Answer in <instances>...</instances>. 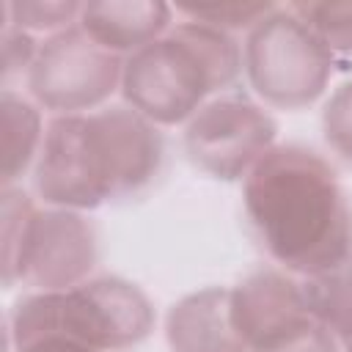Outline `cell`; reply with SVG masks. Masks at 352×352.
<instances>
[{"label":"cell","mask_w":352,"mask_h":352,"mask_svg":"<svg viewBox=\"0 0 352 352\" xmlns=\"http://www.w3.org/2000/svg\"><path fill=\"white\" fill-rule=\"evenodd\" d=\"M154 305L124 278H91L63 292H30L8 311V346L60 336L94 352H121L143 344L154 330Z\"/></svg>","instance_id":"277c9868"},{"label":"cell","mask_w":352,"mask_h":352,"mask_svg":"<svg viewBox=\"0 0 352 352\" xmlns=\"http://www.w3.org/2000/svg\"><path fill=\"white\" fill-rule=\"evenodd\" d=\"M278 6L264 0V3H245V0H236V3H179L176 6V14L187 16L190 22H201V25H209L214 30H223V33H250L267 14H272Z\"/></svg>","instance_id":"2e32d148"},{"label":"cell","mask_w":352,"mask_h":352,"mask_svg":"<svg viewBox=\"0 0 352 352\" xmlns=\"http://www.w3.org/2000/svg\"><path fill=\"white\" fill-rule=\"evenodd\" d=\"M231 311L250 352L270 349L319 324L308 308L302 280L280 267H261L231 289Z\"/></svg>","instance_id":"9c48e42d"},{"label":"cell","mask_w":352,"mask_h":352,"mask_svg":"<svg viewBox=\"0 0 352 352\" xmlns=\"http://www.w3.org/2000/svg\"><path fill=\"white\" fill-rule=\"evenodd\" d=\"M278 124L264 104L223 94L206 102L184 126V151L190 162L212 179H245L256 162L272 148Z\"/></svg>","instance_id":"ba28073f"},{"label":"cell","mask_w":352,"mask_h":352,"mask_svg":"<svg viewBox=\"0 0 352 352\" xmlns=\"http://www.w3.org/2000/svg\"><path fill=\"white\" fill-rule=\"evenodd\" d=\"M124 60L74 25L41 41L25 85L38 107L55 116H82L99 110L121 88Z\"/></svg>","instance_id":"52a82bcc"},{"label":"cell","mask_w":352,"mask_h":352,"mask_svg":"<svg viewBox=\"0 0 352 352\" xmlns=\"http://www.w3.org/2000/svg\"><path fill=\"white\" fill-rule=\"evenodd\" d=\"M165 165V138L129 104L82 116H55L33 168L36 195L47 206L88 212L143 195Z\"/></svg>","instance_id":"7a4b0ae2"},{"label":"cell","mask_w":352,"mask_h":352,"mask_svg":"<svg viewBox=\"0 0 352 352\" xmlns=\"http://www.w3.org/2000/svg\"><path fill=\"white\" fill-rule=\"evenodd\" d=\"M8 352H94V349L80 346V344L60 338V336H41V338H30V341L8 346Z\"/></svg>","instance_id":"ffe728a7"},{"label":"cell","mask_w":352,"mask_h":352,"mask_svg":"<svg viewBox=\"0 0 352 352\" xmlns=\"http://www.w3.org/2000/svg\"><path fill=\"white\" fill-rule=\"evenodd\" d=\"M82 3L77 0H11L3 3L6 22L25 33H60L80 22Z\"/></svg>","instance_id":"9a60e30c"},{"label":"cell","mask_w":352,"mask_h":352,"mask_svg":"<svg viewBox=\"0 0 352 352\" xmlns=\"http://www.w3.org/2000/svg\"><path fill=\"white\" fill-rule=\"evenodd\" d=\"M344 352H352V344H346V346H344Z\"/></svg>","instance_id":"44dd1931"},{"label":"cell","mask_w":352,"mask_h":352,"mask_svg":"<svg viewBox=\"0 0 352 352\" xmlns=\"http://www.w3.org/2000/svg\"><path fill=\"white\" fill-rule=\"evenodd\" d=\"M289 8L319 36L333 58L352 60V0H308Z\"/></svg>","instance_id":"5bb4252c"},{"label":"cell","mask_w":352,"mask_h":352,"mask_svg":"<svg viewBox=\"0 0 352 352\" xmlns=\"http://www.w3.org/2000/svg\"><path fill=\"white\" fill-rule=\"evenodd\" d=\"M242 60L253 94L278 110L314 104L336 69L330 50L289 6H278L245 36Z\"/></svg>","instance_id":"8992f818"},{"label":"cell","mask_w":352,"mask_h":352,"mask_svg":"<svg viewBox=\"0 0 352 352\" xmlns=\"http://www.w3.org/2000/svg\"><path fill=\"white\" fill-rule=\"evenodd\" d=\"M242 74L239 41L187 19L124 60L121 94L132 110L157 126H176L214 96L231 94Z\"/></svg>","instance_id":"3957f363"},{"label":"cell","mask_w":352,"mask_h":352,"mask_svg":"<svg viewBox=\"0 0 352 352\" xmlns=\"http://www.w3.org/2000/svg\"><path fill=\"white\" fill-rule=\"evenodd\" d=\"M99 47L135 55L173 28V6L162 0H99L82 3L77 22Z\"/></svg>","instance_id":"8fae6325"},{"label":"cell","mask_w":352,"mask_h":352,"mask_svg":"<svg viewBox=\"0 0 352 352\" xmlns=\"http://www.w3.org/2000/svg\"><path fill=\"white\" fill-rule=\"evenodd\" d=\"M44 132L41 107L14 88H3V187H14L36 168Z\"/></svg>","instance_id":"7c38bea8"},{"label":"cell","mask_w":352,"mask_h":352,"mask_svg":"<svg viewBox=\"0 0 352 352\" xmlns=\"http://www.w3.org/2000/svg\"><path fill=\"white\" fill-rule=\"evenodd\" d=\"M170 352H250L236 330L231 289L209 286L176 300L165 316Z\"/></svg>","instance_id":"30bf717a"},{"label":"cell","mask_w":352,"mask_h":352,"mask_svg":"<svg viewBox=\"0 0 352 352\" xmlns=\"http://www.w3.org/2000/svg\"><path fill=\"white\" fill-rule=\"evenodd\" d=\"M242 206L261 250L292 275L314 278L352 258V195L308 146H272L242 179Z\"/></svg>","instance_id":"6da1fadb"},{"label":"cell","mask_w":352,"mask_h":352,"mask_svg":"<svg viewBox=\"0 0 352 352\" xmlns=\"http://www.w3.org/2000/svg\"><path fill=\"white\" fill-rule=\"evenodd\" d=\"M322 132L333 154L352 165V80L341 82L324 102Z\"/></svg>","instance_id":"e0dca14e"},{"label":"cell","mask_w":352,"mask_h":352,"mask_svg":"<svg viewBox=\"0 0 352 352\" xmlns=\"http://www.w3.org/2000/svg\"><path fill=\"white\" fill-rule=\"evenodd\" d=\"M38 47L41 44L30 33L14 25H3V88H11L14 80H28Z\"/></svg>","instance_id":"ac0fdd59"},{"label":"cell","mask_w":352,"mask_h":352,"mask_svg":"<svg viewBox=\"0 0 352 352\" xmlns=\"http://www.w3.org/2000/svg\"><path fill=\"white\" fill-rule=\"evenodd\" d=\"M99 231L74 209H36L22 187H3V286L63 292L91 280Z\"/></svg>","instance_id":"5b68a950"},{"label":"cell","mask_w":352,"mask_h":352,"mask_svg":"<svg viewBox=\"0 0 352 352\" xmlns=\"http://www.w3.org/2000/svg\"><path fill=\"white\" fill-rule=\"evenodd\" d=\"M341 344L322 327V324H314L302 333H297L294 338H286L270 349H258V352H341L338 349Z\"/></svg>","instance_id":"d6986e66"},{"label":"cell","mask_w":352,"mask_h":352,"mask_svg":"<svg viewBox=\"0 0 352 352\" xmlns=\"http://www.w3.org/2000/svg\"><path fill=\"white\" fill-rule=\"evenodd\" d=\"M302 289L314 319L341 346L352 344V258L322 275L302 278Z\"/></svg>","instance_id":"4fadbf2b"}]
</instances>
